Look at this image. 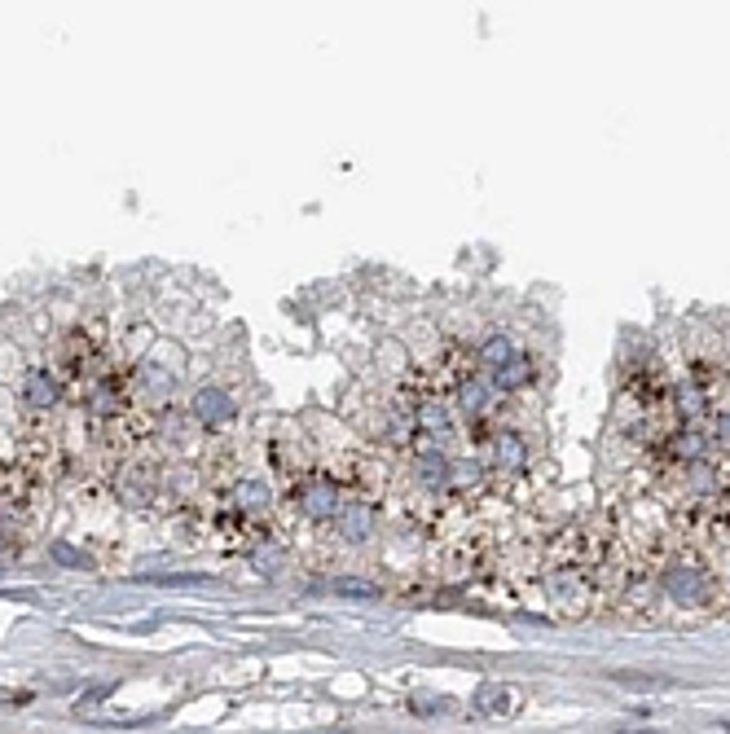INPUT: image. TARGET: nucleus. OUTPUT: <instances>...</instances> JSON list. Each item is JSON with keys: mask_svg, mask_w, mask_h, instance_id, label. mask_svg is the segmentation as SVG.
<instances>
[{"mask_svg": "<svg viewBox=\"0 0 730 734\" xmlns=\"http://www.w3.org/2000/svg\"><path fill=\"white\" fill-rule=\"evenodd\" d=\"M27 400H31V405H53V400H58V383L49 378V370H31L27 374Z\"/></svg>", "mask_w": 730, "mask_h": 734, "instance_id": "obj_2", "label": "nucleus"}, {"mask_svg": "<svg viewBox=\"0 0 730 734\" xmlns=\"http://www.w3.org/2000/svg\"><path fill=\"white\" fill-rule=\"evenodd\" d=\"M480 357H484V365H493V370H502V365H506V361H515L519 352L511 348V339H489V343H484V352H480Z\"/></svg>", "mask_w": 730, "mask_h": 734, "instance_id": "obj_4", "label": "nucleus"}, {"mask_svg": "<svg viewBox=\"0 0 730 734\" xmlns=\"http://www.w3.org/2000/svg\"><path fill=\"white\" fill-rule=\"evenodd\" d=\"M304 510L313 519H330V515H335V488H326V484L322 488H308V493H304Z\"/></svg>", "mask_w": 730, "mask_h": 734, "instance_id": "obj_3", "label": "nucleus"}, {"mask_svg": "<svg viewBox=\"0 0 730 734\" xmlns=\"http://www.w3.org/2000/svg\"><path fill=\"white\" fill-rule=\"evenodd\" d=\"M335 589H339V594H361V598H374V594H379V589H374L370 581H348V576H344V581H335Z\"/></svg>", "mask_w": 730, "mask_h": 734, "instance_id": "obj_6", "label": "nucleus"}, {"mask_svg": "<svg viewBox=\"0 0 730 734\" xmlns=\"http://www.w3.org/2000/svg\"><path fill=\"white\" fill-rule=\"evenodd\" d=\"M234 497H238L242 506H264V488H260V484H251V480H247V484H238V493H234Z\"/></svg>", "mask_w": 730, "mask_h": 734, "instance_id": "obj_5", "label": "nucleus"}, {"mask_svg": "<svg viewBox=\"0 0 730 734\" xmlns=\"http://www.w3.org/2000/svg\"><path fill=\"white\" fill-rule=\"evenodd\" d=\"M229 414H234V405H229V396L216 392V387H207V392L194 396V418L207 422V427H220V422H225Z\"/></svg>", "mask_w": 730, "mask_h": 734, "instance_id": "obj_1", "label": "nucleus"}]
</instances>
